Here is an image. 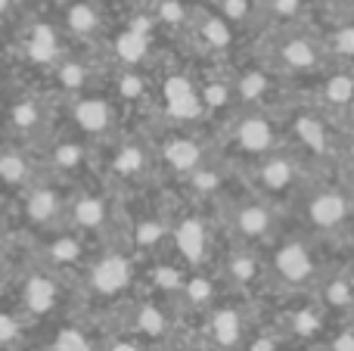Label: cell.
<instances>
[{"mask_svg":"<svg viewBox=\"0 0 354 351\" xmlns=\"http://www.w3.org/2000/svg\"><path fill=\"white\" fill-rule=\"evenodd\" d=\"M301 221L314 234H339L354 224V196L342 187H314L301 193Z\"/></svg>","mask_w":354,"mask_h":351,"instance_id":"1","label":"cell"},{"mask_svg":"<svg viewBox=\"0 0 354 351\" xmlns=\"http://www.w3.org/2000/svg\"><path fill=\"white\" fill-rule=\"evenodd\" d=\"M268 271L277 283H283L286 290H305V286H317L320 280V267H317V255L314 246L305 236H289L280 240L270 252Z\"/></svg>","mask_w":354,"mask_h":351,"instance_id":"2","label":"cell"},{"mask_svg":"<svg viewBox=\"0 0 354 351\" xmlns=\"http://www.w3.org/2000/svg\"><path fill=\"white\" fill-rule=\"evenodd\" d=\"M252 178H255V190H261L264 199H289L295 193H305V171H301L299 159L286 149H274V153L255 159L252 168Z\"/></svg>","mask_w":354,"mask_h":351,"instance_id":"3","label":"cell"},{"mask_svg":"<svg viewBox=\"0 0 354 351\" xmlns=\"http://www.w3.org/2000/svg\"><path fill=\"white\" fill-rule=\"evenodd\" d=\"M326 44L317 37L305 35V31H283L270 47V62L277 72L286 75H314L326 66Z\"/></svg>","mask_w":354,"mask_h":351,"instance_id":"4","label":"cell"},{"mask_svg":"<svg viewBox=\"0 0 354 351\" xmlns=\"http://www.w3.org/2000/svg\"><path fill=\"white\" fill-rule=\"evenodd\" d=\"M230 230L239 236L243 243H264L274 236L277 230V215L270 199L264 196H252V199H239L230 209Z\"/></svg>","mask_w":354,"mask_h":351,"instance_id":"5","label":"cell"},{"mask_svg":"<svg viewBox=\"0 0 354 351\" xmlns=\"http://www.w3.org/2000/svg\"><path fill=\"white\" fill-rule=\"evenodd\" d=\"M230 134H233L236 149L243 155H249V159H261V155L280 149V134H277V124L270 122L264 112H258V109L239 115Z\"/></svg>","mask_w":354,"mask_h":351,"instance_id":"6","label":"cell"},{"mask_svg":"<svg viewBox=\"0 0 354 351\" xmlns=\"http://www.w3.org/2000/svg\"><path fill=\"white\" fill-rule=\"evenodd\" d=\"M205 336L212 351H243L245 339H249V327H245L243 311L236 305H212Z\"/></svg>","mask_w":354,"mask_h":351,"instance_id":"7","label":"cell"},{"mask_svg":"<svg viewBox=\"0 0 354 351\" xmlns=\"http://www.w3.org/2000/svg\"><path fill=\"white\" fill-rule=\"evenodd\" d=\"M162 99H165V112L174 122H196L205 112L202 103V93L187 75H168L165 84H162Z\"/></svg>","mask_w":354,"mask_h":351,"instance_id":"8","label":"cell"},{"mask_svg":"<svg viewBox=\"0 0 354 351\" xmlns=\"http://www.w3.org/2000/svg\"><path fill=\"white\" fill-rule=\"evenodd\" d=\"M91 292L93 296H103V298H115L128 290L131 283V261L118 252H109L91 267Z\"/></svg>","mask_w":354,"mask_h":351,"instance_id":"9","label":"cell"},{"mask_svg":"<svg viewBox=\"0 0 354 351\" xmlns=\"http://www.w3.org/2000/svg\"><path fill=\"white\" fill-rule=\"evenodd\" d=\"M292 134L299 137V143L314 153L317 159L336 153V134L330 131V122H326L320 112H299L292 118Z\"/></svg>","mask_w":354,"mask_h":351,"instance_id":"10","label":"cell"},{"mask_svg":"<svg viewBox=\"0 0 354 351\" xmlns=\"http://www.w3.org/2000/svg\"><path fill=\"white\" fill-rule=\"evenodd\" d=\"M317 302L326 314H339V317L354 314V277L348 271H336V274L320 277Z\"/></svg>","mask_w":354,"mask_h":351,"instance_id":"11","label":"cell"},{"mask_svg":"<svg viewBox=\"0 0 354 351\" xmlns=\"http://www.w3.org/2000/svg\"><path fill=\"white\" fill-rule=\"evenodd\" d=\"M171 240H174V249L183 261L189 265H199L208 252V227L199 215H187L171 227Z\"/></svg>","mask_w":354,"mask_h":351,"instance_id":"12","label":"cell"},{"mask_svg":"<svg viewBox=\"0 0 354 351\" xmlns=\"http://www.w3.org/2000/svg\"><path fill=\"white\" fill-rule=\"evenodd\" d=\"M72 118L84 134H106L115 124V109L106 97H78L72 103Z\"/></svg>","mask_w":354,"mask_h":351,"instance_id":"13","label":"cell"},{"mask_svg":"<svg viewBox=\"0 0 354 351\" xmlns=\"http://www.w3.org/2000/svg\"><path fill=\"white\" fill-rule=\"evenodd\" d=\"M59 302V286L47 274H28L22 283V308L35 317H44Z\"/></svg>","mask_w":354,"mask_h":351,"instance_id":"14","label":"cell"},{"mask_svg":"<svg viewBox=\"0 0 354 351\" xmlns=\"http://www.w3.org/2000/svg\"><path fill=\"white\" fill-rule=\"evenodd\" d=\"M326 317L330 314L320 308V302L299 305L283 317V333L295 339H317V336H326Z\"/></svg>","mask_w":354,"mask_h":351,"instance_id":"15","label":"cell"},{"mask_svg":"<svg viewBox=\"0 0 354 351\" xmlns=\"http://www.w3.org/2000/svg\"><path fill=\"white\" fill-rule=\"evenodd\" d=\"M162 159H165V165L171 168V171L187 178L189 171H196V168L205 162V153H202V146L193 140V137L174 134V137H168V140L162 143Z\"/></svg>","mask_w":354,"mask_h":351,"instance_id":"16","label":"cell"},{"mask_svg":"<svg viewBox=\"0 0 354 351\" xmlns=\"http://www.w3.org/2000/svg\"><path fill=\"white\" fill-rule=\"evenodd\" d=\"M320 103L330 112L354 109V68H336L320 84Z\"/></svg>","mask_w":354,"mask_h":351,"instance_id":"17","label":"cell"},{"mask_svg":"<svg viewBox=\"0 0 354 351\" xmlns=\"http://www.w3.org/2000/svg\"><path fill=\"white\" fill-rule=\"evenodd\" d=\"M115 53L124 66H140L149 56V19H134L115 37Z\"/></svg>","mask_w":354,"mask_h":351,"instance_id":"18","label":"cell"},{"mask_svg":"<svg viewBox=\"0 0 354 351\" xmlns=\"http://www.w3.org/2000/svg\"><path fill=\"white\" fill-rule=\"evenodd\" d=\"M224 274L230 283L236 286H252L264 277V261L258 258L252 249H233L227 255V265H224Z\"/></svg>","mask_w":354,"mask_h":351,"instance_id":"19","label":"cell"},{"mask_svg":"<svg viewBox=\"0 0 354 351\" xmlns=\"http://www.w3.org/2000/svg\"><path fill=\"white\" fill-rule=\"evenodd\" d=\"M68 218L78 230H97L106 224L109 218V202L103 196H93V193H84L78 196L72 205H68Z\"/></svg>","mask_w":354,"mask_h":351,"instance_id":"20","label":"cell"},{"mask_svg":"<svg viewBox=\"0 0 354 351\" xmlns=\"http://www.w3.org/2000/svg\"><path fill=\"white\" fill-rule=\"evenodd\" d=\"M134 333L140 339H165L171 333V321H168V311L159 302H140L134 314Z\"/></svg>","mask_w":354,"mask_h":351,"instance_id":"21","label":"cell"},{"mask_svg":"<svg viewBox=\"0 0 354 351\" xmlns=\"http://www.w3.org/2000/svg\"><path fill=\"white\" fill-rule=\"evenodd\" d=\"M233 87H236V99L245 106H264L274 91V78L261 68H245L239 78H233Z\"/></svg>","mask_w":354,"mask_h":351,"instance_id":"22","label":"cell"},{"mask_svg":"<svg viewBox=\"0 0 354 351\" xmlns=\"http://www.w3.org/2000/svg\"><path fill=\"white\" fill-rule=\"evenodd\" d=\"M59 211H62V199L53 187H37V190H31L28 199H25V215L35 224H41V227L53 224L56 218H59Z\"/></svg>","mask_w":354,"mask_h":351,"instance_id":"23","label":"cell"},{"mask_svg":"<svg viewBox=\"0 0 354 351\" xmlns=\"http://www.w3.org/2000/svg\"><path fill=\"white\" fill-rule=\"evenodd\" d=\"M193 28L208 50H218L221 53V50H227L233 44V25L221 12L218 16H193Z\"/></svg>","mask_w":354,"mask_h":351,"instance_id":"24","label":"cell"},{"mask_svg":"<svg viewBox=\"0 0 354 351\" xmlns=\"http://www.w3.org/2000/svg\"><path fill=\"white\" fill-rule=\"evenodd\" d=\"M112 168H115L118 178H128V180L143 178L149 171V149L140 146V143H124V146H118Z\"/></svg>","mask_w":354,"mask_h":351,"instance_id":"25","label":"cell"},{"mask_svg":"<svg viewBox=\"0 0 354 351\" xmlns=\"http://www.w3.org/2000/svg\"><path fill=\"white\" fill-rule=\"evenodd\" d=\"M25 56L35 62H53L59 56V37L50 25H31L25 37Z\"/></svg>","mask_w":354,"mask_h":351,"instance_id":"26","label":"cell"},{"mask_svg":"<svg viewBox=\"0 0 354 351\" xmlns=\"http://www.w3.org/2000/svg\"><path fill=\"white\" fill-rule=\"evenodd\" d=\"M66 28L78 37H91L100 31V12L91 0H68L66 6Z\"/></svg>","mask_w":354,"mask_h":351,"instance_id":"27","label":"cell"},{"mask_svg":"<svg viewBox=\"0 0 354 351\" xmlns=\"http://www.w3.org/2000/svg\"><path fill=\"white\" fill-rule=\"evenodd\" d=\"M180 298L189 305V308H212L218 302V283L205 274H196V277H187L183 280V290H180Z\"/></svg>","mask_w":354,"mask_h":351,"instance_id":"28","label":"cell"},{"mask_svg":"<svg viewBox=\"0 0 354 351\" xmlns=\"http://www.w3.org/2000/svg\"><path fill=\"white\" fill-rule=\"evenodd\" d=\"M44 106L37 103V99H16L10 109V122L12 128L25 131V134H35V131L44 128Z\"/></svg>","mask_w":354,"mask_h":351,"instance_id":"29","label":"cell"},{"mask_svg":"<svg viewBox=\"0 0 354 351\" xmlns=\"http://www.w3.org/2000/svg\"><path fill=\"white\" fill-rule=\"evenodd\" d=\"M28 174H31V165L19 149H0V184L22 187L28 184Z\"/></svg>","mask_w":354,"mask_h":351,"instance_id":"30","label":"cell"},{"mask_svg":"<svg viewBox=\"0 0 354 351\" xmlns=\"http://www.w3.org/2000/svg\"><path fill=\"white\" fill-rule=\"evenodd\" d=\"M199 93H202V103H205V112L224 109V106H230L233 99H236V87H233V81H227V78H208Z\"/></svg>","mask_w":354,"mask_h":351,"instance_id":"31","label":"cell"},{"mask_svg":"<svg viewBox=\"0 0 354 351\" xmlns=\"http://www.w3.org/2000/svg\"><path fill=\"white\" fill-rule=\"evenodd\" d=\"M324 44H326V53L330 56H339V59H345V62L354 59V19L336 25V28L324 37Z\"/></svg>","mask_w":354,"mask_h":351,"instance_id":"32","label":"cell"},{"mask_svg":"<svg viewBox=\"0 0 354 351\" xmlns=\"http://www.w3.org/2000/svg\"><path fill=\"white\" fill-rule=\"evenodd\" d=\"M189 187H193V193H199V196H214V193L224 187V171L214 165H208V162H202L196 171L187 174Z\"/></svg>","mask_w":354,"mask_h":351,"instance_id":"33","label":"cell"},{"mask_svg":"<svg viewBox=\"0 0 354 351\" xmlns=\"http://www.w3.org/2000/svg\"><path fill=\"white\" fill-rule=\"evenodd\" d=\"M47 258L53 261V265H75V261L81 258V243L75 240L72 234L56 236V240L47 243Z\"/></svg>","mask_w":354,"mask_h":351,"instance_id":"34","label":"cell"},{"mask_svg":"<svg viewBox=\"0 0 354 351\" xmlns=\"http://www.w3.org/2000/svg\"><path fill=\"white\" fill-rule=\"evenodd\" d=\"M261 6L277 19V22L289 25V22L301 19L308 10H311V0H264Z\"/></svg>","mask_w":354,"mask_h":351,"instance_id":"35","label":"cell"},{"mask_svg":"<svg viewBox=\"0 0 354 351\" xmlns=\"http://www.w3.org/2000/svg\"><path fill=\"white\" fill-rule=\"evenodd\" d=\"M50 351H97V345L91 342V336H87L84 330L66 327V330H59V333H56Z\"/></svg>","mask_w":354,"mask_h":351,"instance_id":"36","label":"cell"},{"mask_svg":"<svg viewBox=\"0 0 354 351\" xmlns=\"http://www.w3.org/2000/svg\"><path fill=\"white\" fill-rule=\"evenodd\" d=\"M50 159H53V165L59 168V171H75V168L84 162V146H81V143H72V140L56 143Z\"/></svg>","mask_w":354,"mask_h":351,"instance_id":"37","label":"cell"},{"mask_svg":"<svg viewBox=\"0 0 354 351\" xmlns=\"http://www.w3.org/2000/svg\"><path fill=\"white\" fill-rule=\"evenodd\" d=\"M115 87H118V97H122L124 103H140V99L149 93L147 78H143V75H137V72H124V75H118Z\"/></svg>","mask_w":354,"mask_h":351,"instance_id":"38","label":"cell"},{"mask_svg":"<svg viewBox=\"0 0 354 351\" xmlns=\"http://www.w3.org/2000/svg\"><path fill=\"white\" fill-rule=\"evenodd\" d=\"M168 236H171V230H168V224H162V221H140L137 224V246L140 249L162 246Z\"/></svg>","mask_w":354,"mask_h":351,"instance_id":"39","label":"cell"},{"mask_svg":"<svg viewBox=\"0 0 354 351\" xmlns=\"http://www.w3.org/2000/svg\"><path fill=\"white\" fill-rule=\"evenodd\" d=\"M258 6L261 3H255V0H218L221 16L230 25H243L245 19H252V12H255Z\"/></svg>","mask_w":354,"mask_h":351,"instance_id":"40","label":"cell"},{"mask_svg":"<svg viewBox=\"0 0 354 351\" xmlns=\"http://www.w3.org/2000/svg\"><path fill=\"white\" fill-rule=\"evenodd\" d=\"M159 22L171 25V28H183L187 22H193V12L180 0H159Z\"/></svg>","mask_w":354,"mask_h":351,"instance_id":"41","label":"cell"},{"mask_svg":"<svg viewBox=\"0 0 354 351\" xmlns=\"http://www.w3.org/2000/svg\"><path fill=\"white\" fill-rule=\"evenodd\" d=\"M183 274L177 271V267H171V265H159L153 271V283L159 286V290H165V292H180L183 290Z\"/></svg>","mask_w":354,"mask_h":351,"instance_id":"42","label":"cell"},{"mask_svg":"<svg viewBox=\"0 0 354 351\" xmlns=\"http://www.w3.org/2000/svg\"><path fill=\"white\" fill-rule=\"evenodd\" d=\"M324 351H354V323L333 330L324 342Z\"/></svg>","mask_w":354,"mask_h":351,"instance_id":"43","label":"cell"},{"mask_svg":"<svg viewBox=\"0 0 354 351\" xmlns=\"http://www.w3.org/2000/svg\"><path fill=\"white\" fill-rule=\"evenodd\" d=\"M59 84L68 87V91H81L87 84V68L81 62H66L59 68Z\"/></svg>","mask_w":354,"mask_h":351,"instance_id":"44","label":"cell"},{"mask_svg":"<svg viewBox=\"0 0 354 351\" xmlns=\"http://www.w3.org/2000/svg\"><path fill=\"white\" fill-rule=\"evenodd\" d=\"M19 339H22V323H19V317L0 311V348L16 345Z\"/></svg>","mask_w":354,"mask_h":351,"instance_id":"45","label":"cell"},{"mask_svg":"<svg viewBox=\"0 0 354 351\" xmlns=\"http://www.w3.org/2000/svg\"><path fill=\"white\" fill-rule=\"evenodd\" d=\"M243 351H283V336L280 333H258L245 339Z\"/></svg>","mask_w":354,"mask_h":351,"instance_id":"46","label":"cell"},{"mask_svg":"<svg viewBox=\"0 0 354 351\" xmlns=\"http://www.w3.org/2000/svg\"><path fill=\"white\" fill-rule=\"evenodd\" d=\"M106 351H143V345L137 339H115L106 345Z\"/></svg>","mask_w":354,"mask_h":351,"instance_id":"47","label":"cell"},{"mask_svg":"<svg viewBox=\"0 0 354 351\" xmlns=\"http://www.w3.org/2000/svg\"><path fill=\"white\" fill-rule=\"evenodd\" d=\"M10 6H12V0H0V16H6V12H10Z\"/></svg>","mask_w":354,"mask_h":351,"instance_id":"48","label":"cell"},{"mask_svg":"<svg viewBox=\"0 0 354 351\" xmlns=\"http://www.w3.org/2000/svg\"><path fill=\"white\" fill-rule=\"evenodd\" d=\"M345 271H348V274H351V277H354V252H351V258H348V265H345Z\"/></svg>","mask_w":354,"mask_h":351,"instance_id":"49","label":"cell"},{"mask_svg":"<svg viewBox=\"0 0 354 351\" xmlns=\"http://www.w3.org/2000/svg\"><path fill=\"white\" fill-rule=\"evenodd\" d=\"M174 351H202V348H174Z\"/></svg>","mask_w":354,"mask_h":351,"instance_id":"50","label":"cell"},{"mask_svg":"<svg viewBox=\"0 0 354 351\" xmlns=\"http://www.w3.org/2000/svg\"><path fill=\"white\" fill-rule=\"evenodd\" d=\"M345 3H351V6H354V0H345Z\"/></svg>","mask_w":354,"mask_h":351,"instance_id":"51","label":"cell"}]
</instances>
